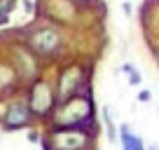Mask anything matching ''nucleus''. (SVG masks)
<instances>
[{"label": "nucleus", "instance_id": "nucleus-1", "mask_svg": "<svg viewBox=\"0 0 159 150\" xmlns=\"http://www.w3.org/2000/svg\"><path fill=\"white\" fill-rule=\"evenodd\" d=\"M91 117H94L91 96L89 94H75L59 105V110H56V127H61V129L82 127V124H89Z\"/></svg>", "mask_w": 159, "mask_h": 150}, {"label": "nucleus", "instance_id": "nucleus-2", "mask_svg": "<svg viewBox=\"0 0 159 150\" xmlns=\"http://www.w3.org/2000/svg\"><path fill=\"white\" fill-rule=\"evenodd\" d=\"M61 45H63V35L56 28H52V26L35 28L28 35V47L35 59H52V56H56Z\"/></svg>", "mask_w": 159, "mask_h": 150}, {"label": "nucleus", "instance_id": "nucleus-3", "mask_svg": "<svg viewBox=\"0 0 159 150\" xmlns=\"http://www.w3.org/2000/svg\"><path fill=\"white\" fill-rule=\"evenodd\" d=\"M56 105V94L52 91V87L45 80H38L30 87V96H28V110L35 117H49L52 110Z\"/></svg>", "mask_w": 159, "mask_h": 150}, {"label": "nucleus", "instance_id": "nucleus-4", "mask_svg": "<svg viewBox=\"0 0 159 150\" xmlns=\"http://www.w3.org/2000/svg\"><path fill=\"white\" fill-rule=\"evenodd\" d=\"M52 150H87L91 143V136L82 131V127H70V129H56L52 134Z\"/></svg>", "mask_w": 159, "mask_h": 150}, {"label": "nucleus", "instance_id": "nucleus-5", "mask_svg": "<svg viewBox=\"0 0 159 150\" xmlns=\"http://www.w3.org/2000/svg\"><path fill=\"white\" fill-rule=\"evenodd\" d=\"M82 82H84V70H82V66H68V68L59 75V85H56V91H59V94H56V99H59L61 103L68 101L70 96L77 94Z\"/></svg>", "mask_w": 159, "mask_h": 150}, {"label": "nucleus", "instance_id": "nucleus-6", "mask_svg": "<svg viewBox=\"0 0 159 150\" xmlns=\"http://www.w3.org/2000/svg\"><path fill=\"white\" fill-rule=\"evenodd\" d=\"M30 124V110L26 101H12L7 105V110L2 113V127L10 131L21 129V127H28Z\"/></svg>", "mask_w": 159, "mask_h": 150}, {"label": "nucleus", "instance_id": "nucleus-7", "mask_svg": "<svg viewBox=\"0 0 159 150\" xmlns=\"http://www.w3.org/2000/svg\"><path fill=\"white\" fill-rule=\"evenodd\" d=\"M119 138H122V150H145L143 141H140L136 134H131L126 124L119 127Z\"/></svg>", "mask_w": 159, "mask_h": 150}, {"label": "nucleus", "instance_id": "nucleus-8", "mask_svg": "<svg viewBox=\"0 0 159 150\" xmlns=\"http://www.w3.org/2000/svg\"><path fill=\"white\" fill-rule=\"evenodd\" d=\"M103 120H105V127H108V134H110V138L115 141V124H112V117H110V113H108V108H103Z\"/></svg>", "mask_w": 159, "mask_h": 150}, {"label": "nucleus", "instance_id": "nucleus-9", "mask_svg": "<svg viewBox=\"0 0 159 150\" xmlns=\"http://www.w3.org/2000/svg\"><path fill=\"white\" fill-rule=\"evenodd\" d=\"M124 70L129 73V82H131V85H138V82H140V75H138V70H136V68H131V66H124Z\"/></svg>", "mask_w": 159, "mask_h": 150}, {"label": "nucleus", "instance_id": "nucleus-10", "mask_svg": "<svg viewBox=\"0 0 159 150\" xmlns=\"http://www.w3.org/2000/svg\"><path fill=\"white\" fill-rule=\"evenodd\" d=\"M138 101H143V103H145V101H150V91H140V94H138Z\"/></svg>", "mask_w": 159, "mask_h": 150}, {"label": "nucleus", "instance_id": "nucleus-11", "mask_svg": "<svg viewBox=\"0 0 159 150\" xmlns=\"http://www.w3.org/2000/svg\"><path fill=\"white\" fill-rule=\"evenodd\" d=\"M75 2H87V0H75Z\"/></svg>", "mask_w": 159, "mask_h": 150}, {"label": "nucleus", "instance_id": "nucleus-12", "mask_svg": "<svg viewBox=\"0 0 159 150\" xmlns=\"http://www.w3.org/2000/svg\"><path fill=\"white\" fill-rule=\"evenodd\" d=\"M150 150H159V148H150Z\"/></svg>", "mask_w": 159, "mask_h": 150}]
</instances>
